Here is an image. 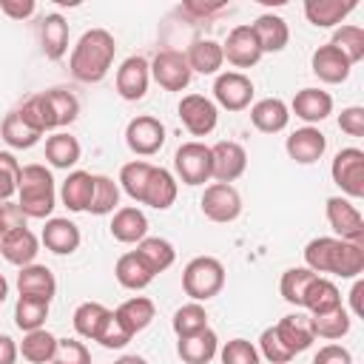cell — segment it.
Masks as SVG:
<instances>
[{
    "label": "cell",
    "instance_id": "cell-1",
    "mask_svg": "<svg viewBox=\"0 0 364 364\" xmlns=\"http://www.w3.org/2000/svg\"><path fill=\"white\" fill-rule=\"evenodd\" d=\"M304 267L318 276L330 273L341 279H355L364 273V247L336 236H318L304 245Z\"/></svg>",
    "mask_w": 364,
    "mask_h": 364
},
{
    "label": "cell",
    "instance_id": "cell-2",
    "mask_svg": "<svg viewBox=\"0 0 364 364\" xmlns=\"http://www.w3.org/2000/svg\"><path fill=\"white\" fill-rule=\"evenodd\" d=\"M114 54H117L114 34L105 28H88L71 48L68 68L80 82H100L114 65Z\"/></svg>",
    "mask_w": 364,
    "mask_h": 364
},
{
    "label": "cell",
    "instance_id": "cell-3",
    "mask_svg": "<svg viewBox=\"0 0 364 364\" xmlns=\"http://www.w3.org/2000/svg\"><path fill=\"white\" fill-rule=\"evenodd\" d=\"M17 205L26 213V219H48L57 205V188L54 176L46 165H23L20 168V185H17Z\"/></svg>",
    "mask_w": 364,
    "mask_h": 364
},
{
    "label": "cell",
    "instance_id": "cell-4",
    "mask_svg": "<svg viewBox=\"0 0 364 364\" xmlns=\"http://www.w3.org/2000/svg\"><path fill=\"white\" fill-rule=\"evenodd\" d=\"M225 287V267L216 256H196L182 270V290L191 301H208L219 296Z\"/></svg>",
    "mask_w": 364,
    "mask_h": 364
},
{
    "label": "cell",
    "instance_id": "cell-5",
    "mask_svg": "<svg viewBox=\"0 0 364 364\" xmlns=\"http://www.w3.org/2000/svg\"><path fill=\"white\" fill-rule=\"evenodd\" d=\"M330 176L341 188L344 196L361 199L364 196V151L361 148H341L333 156Z\"/></svg>",
    "mask_w": 364,
    "mask_h": 364
},
{
    "label": "cell",
    "instance_id": "cell-6",
    "mask_svg": "<svg viewBox=\"0 0 364 364\" xmlns=\"http://www.w3.org/2000/svg\"><path fill=\"white\" fill-rule=\"evenodd\" d=\"M324 210H327V222H330L336 239L364 247V216L347 196H330L324 202Z\"/></svg>",
    "mask_w": 364,
    "mask_h": 364
},
{
    "label": "cell",
    "instance_id": "cell-7",
    "mask_svg": "<svg viewBox=\"0 0 364 364\" xmlns=\"http://www.w3.org/2000/svg\"><path fill=\"white\" fill-rule=\"evenodd\" d=\"M173 171L185 185H205L210 179V148L205 142H182L173 154Z\"/></svg>",
    "mask_w": 364,
    "mask_h": 364
},
{
    "label": "cell",
    "instance_id": "cell-8",
    "mask_svg": "<svg viewBox=\"0 0 364 364\" xmlns=\"http://www.w3.org/2000/svg\"><path fill=\"white\" fill-rule=\"evenodd\" d=\"M199 208L202 213L210 219V222H219V225H228L233 219H239L242 213V196L233 185H225V182H210L199 199Z\"/></svg>",
    "mask_w": 364,
    "mask_h": 364
},
{
    "label": "cell",
    "instance_id": "cell-9",
    "mask_svg": "<svg viewBox=\"0 0 364 364\" xmlns=\"http://www.w3.org/2000/svg\"><path fill=\"white\" fill-rule=\"evenodd\" d=\"M125 145L136 156H154L165 145V125L151 114H139L125 125Z\"/></svg>",
    "mask_w": 364,
    "mask_h": 364
},
{
    "label": "cell",
    "instance_id": "cell-10",
    "mask_svg": "<svg viewBox=\"0 0 364 364\" xmlns=\"http://www.w3.org/2000/svg\"><path fill=\"white\" fill-rule=\"evenodd\" d=\"M179 119L182 125L188 128V134L193 136H208L216 122H219V111H216V102L208 100L205 94H185L179 100Z\"/></svg>",
    "mask_w": 364,
    "mask_h": 364
},
{
    "label": "cell",
    "instance_id": "cell-11",
    "mask_svg": "<svg viewBox=\"0 0 364 364\" xmlns=\"http://www.w3.org/2000/svg\"><path fill=\"white\" fill-rule=\"evenodd\" d=\"M151 77L165 88V91H182L191 85V65L185 60L182 51H173V48H165L159 51L154 60H151Z\"/></svg>",
    "mask_w": 364,
    "mask_h": 364
},
{
    "label": "cell",
    "instance_id": "cell-12",
    "mask_svg": "<svg viewBox=\"0 0 364 364\" xmlns=\"http://www.w3.org/2000/svg\"><path fill=\"white\" fill-rule=\"evenodd\" d=\"M213 100L228 111H245L253 100V80L242 71H222L213 80Z\"/></svg>",
    "mask_w": 364,
    "mask_h": 364
},
{
    "label": "cell",
    "instance_id": "cell-13",
    "mask_svg": "<svg viewBox=\"0 0 364 364\" xmlns=\"http://www.w3.org/2000/svg\"><path fill=\"white\" fill-rule=\"evenodd\" d=\"M247 168V154L239 142L233 139H219L216 145H210V179L216 182H236Z\"/></svg>",
    "mask_w": 364,
    "mask_h": 364
},
{
    "label": "cell",
    "instance_id": "cell-14",
    "mask_svg": "<svg viewBox=\"0 0 364 364\" xmlns=\"http://www.w3.org/2000/svg\"><path fill=\"white\" fill-rule=\"evenodd\" d=\"M148 82H151V63L139 54L122 60V65L117 68V94L128 102L142 100L148 91Z\"/></svg>",
    "mask_w": 364,
    "mask_h": 364
},
{
    "label": "cell",
    "instance_id": "cell-15",
    "mask_svg": "<svg viewBox=\"0 0 364 364\" xmlns=\"http://www.w3.org/2000/svg\"><path fill=\"white\" fill-rule=\"evenodd\" d=\"M273 333H276L279 344H282L290 355H299V353L310 350V344L316 341L310 316H304V313H290V316L279 318V321L273 324Z\"/></svg>",
    "mask_w": 364,
    "mask_h": 364
},
{
    "label": "cell",
    "instance_id": "cell-16",
    "mask_svg": "<svg viewBox=\"0 0 364 364\" xmlns=\"http://www.w3.org/2000/svg\"><path fill=\"white\" fill-rule=\"evenodd\" d=\"M222 54L236 68H250L262 60V48L256 43V34L250 26H233L228 40L222 43Z\"/></svg>",
    "mask_w": 364,
    "mask_h": 364
},
{
    "label": "cell",
    "instance_id": "cell-17",
    "mask_svg": "<svg viewBox=\"0 0 364 364\" xmlns=\"http://www.w3.org/2000/svg\"><path fill=\"white\" fill-rule=\"evenodd\" d=\"M284 151H287V156H290L293 162H299V165H313V162H318V159L324 156V151H327V136H324L318 128L304 125V128H296V131L284 139Z\"/></svg>",
    "mask_w": 364,
    "mask_h": 364
},
{
    "label": "cell",
    "instance_id": "cell-18",
    "mask_svg": "<svg viewBox=\"0 0 364 364\" xmlns=\"http://www.w3.org/2000/svg\"><path fill=\"white\" fill-rule=\"evenodd\" d=\"M310 68H313V74H316L321 82H330V85L344 82V80L350 77V71H353L350 60H347L336 46H330V43H324V46H318V48L313 51Z\"/></svg>",
    "mask_w": 364,
    "mask_h": 364
},
{
    "label": "cell",
    "instance_id": "cell-19",
    "mask_svg": "<svg viewBox=\"0 0 364 364\" xmlns=\"http://www.w3.org/2000/svg\"><path fill=\"white\" fill-rule=\"evenodd\" d=\"M40 239H43L46 250H51L57 256H71L80 247L82 233H80V228L71 219L51 216V219H46V228H43V236Z\"/></svg>",
    "mask_w": 364,
    "mask_h": 364
},
{
    "label": "cell",
    "instance_id": "cell-20",
    "mask_svg": "<svg viewBox=\"0 0 364 364\" xmlns=\"http://www.w3.org/2000/svg\"><path fill=\"white\" fill-rule=\"evenodd\" d=\"M17 293L28 296V299H43L51 304L54 293H57V279L46 264H26L17 273Z\"/></svg>",
    "mask_w": 364,
    "mask_h": 364
},
{
    "label": "cell",
    "instance_id": "cell-21",
    "mask_svg": "<svg viewBox=\"0 0 364 364\" xmlns=\"http://www.w3.org/2000/svg\"><path fill=\"white\" fill-rule=\"evenodd\" d=\"M0 253L9 264H17V267L34 264V259L40 253V239L28 228H17V230L0 236Z\"/></svg>",
    "mask_w": 364,
    "mask_h": 364
},
{
    "label": "cell",
    "instance_id": "cell-22",
    "mask_svg": "<svg viewBox=\"0 0 364 364\" xmlns=\"http://www.w3.org/2000/svg\"><path fill=\"white\" fill-rule=\"evenodd\" d=\"M250 122L262 134H279L290 122V108L279 97H264V100L250 105Z\"/></svg>",
    "mask_w": 364,
    "mask_h": 364
},
{
    "label": "cell",
    "instance_id": "cell-23",
    "mask_svg": "<svg viewBox=\"0 0 364 364\" xmlns=\"http://www.w3.org/2000/svg\"><path fill=\"white\" fill-rule=\"evenodd\" d=\"M290 111L299 119H304L307 125H316V122H321L333 114V97L321 88H301V91H296V97L290 102Z\"/></svg>",
    "mask_w": 364,
    "mask_h": 364
},
{
    "label": "cell",
    "instance_id": "cell-24",
    "mask_svg": "<svg viewBox=\"0 0 364 364\" xmlns=\"http://www.w3.org/2000/svg\"><path fill=\"white\" fill-rule=\"evenodd\" d=\"M111 236L122 245H139L148 236V216L134 205L117 208L111 219Z\"/></svg>",
    "mask_w": 364,
    "mask_h": 364
},
{
    "label": "cell",
    "instance_id": "cell-25",
    "mask_svg": "<svg viewBox=\"0 0 364 364\" xmlns=\"http://www.w3.org/2000/svg\"><path fill=\"white\" fill-rule=\"evenodd\" d=\"M250 28L256 34V43H259L262 54H276L290 40V28H287L284 17H279V14H259L250 23Z\"/></svg>",
    "mask_w": 364,
    "mask_h": 364
},
{
    "label": "cell",
    "instance_id": "cell-26",
    "mask_svg": "<svg viewBox=\"0 0 364 364\" xmlns=\"http://www.w3.org/2000/svg\"><path fill=\"white\" fill-rule=\"evenodd\" d=\"M176 191H179V188H176V176H173L171 171L154 165L139 205H148V208H156V210H168V208L176 202Z\"/></svg>",
    "mask_w": 364,
    "mask_h": 364
},
{
    "label": "cell",
    "instance_id": "cell-27",
    "mask_svg": "<svg viewBox=\"0 0 364 364\" xmlns=\"http://www.w3.org/2000/svg\"><path fill=\"white\" fill-rule=\"evenodd\" d=\"M91 196H94V173H88V171H71L65 176V182H63V188H60L63 205L71 213H82V210H88Z\"/></svg>",
    "mask_w": 364,
    "mask_h": 364
},
{
    "label": "cell",
    "instance_id": "cell-28",
    "mask_svg": "<svg viewBox=\"0 0 364 364\" xmlns=\"http://www.w3.org/2000/svg\"><path fill=\"white\" fill-rule=\"evenodd\" d=\"M40 46L48 60H60L68 51V23L63 14L51 11L40 20Z\"/></svg>",
    "mask_w": 364,
    "mask_h": 364
},
{
    "label": "cell",
    "instance_id": "cell-29",
    "mask_svg": "<svg viewBox=\"0 0 364 364\" xmlns=\"http://www.w3.org/2000/svg\"><path fill=\"white\" fill-rule=\"evenodd\" d=\"M114 276H117V282H119L125 290H142V287H148V284L154 282V270L142 262V256H139L136 250H128V253H122V256L117 259Z\"/></svg>",
    "mask_w": 364,
    "mask_h": 364
},
{
    "label": "cell",
    "instance_id": "cell-30",
    "mask_svg": "<svg viewBox=\"0 0 364 364\" xmlns=\"http://www.w3.org/2000/svg\"><path fill=\"white\" fill-rule=\"evenodd\" d=\"M353 9H355V0H307V3H304V17H307L316 28H333V26H338Z\"/></svg>",
    "mask_w": 364,
    "mask_h": 364
},
{
    "label": "cell",
    "instance_id": "cell-31",
    "mask_svg": "<svg viewBox=\"0 0 364 364\" xmlns=\"http://www.w3.org/2000/svg\"><path fill=\"white\" fill-rule=\"evenodd\" d=\"M341 304V293L338 287L324 279V276H313V282L307 284L304 290V299H301V307L310 310V316H321V313H330Z\"/></svg>",
    "mask_w": 364,
    "mask_h": 364
},
{
    "label": "cell",
    "instance_id": "cell-32",
    "mask_svg": "<svg viewBox=\"0 0 364 364\" xmlns=\"http://www.w3.org/2000/svg\"><path fill=\"white\" fill-rule=\"evenodd\" d=\"M114 316L119 318V324H122L131 336H136L139 330H145V327L154 321L156 307H154V301H151L148 296H131V299H125V301L114 310Z\"/></svg>",
    "mask_w": 364,
    "mask_h": 364
},
{
    "label": "cell",
    "instance_id": "cell-33",
    "mask_svg": "<svg viewBox=\"0 0 364 364\" xmlns=\"http://www.w3.org/2000/svg\"><path fill=\"white\" fill-rule=\"evenodd\" d=\"M216 353H219V338H216V333L210 327L196 333V336H188V338L176 341V355L185 364H208Z\"/></svg>",
    "mask_w": 364,
    "mask_h": 364
},
{
    "label": "cell",
    "instance_id": "cell-34",
    "mask_svg": "<svg viewBox=\"0 0 364 364\" xmlns=\"http://www.w3.org/2000/svg\"><path fill=\"white\" fill-rule=\"evenodd\" d=\"M17 114L37 131V134H48V131H57V119H54V108H51V100H48V91H40V94H31L20 108Z\"/></svg>",
    "mask_w": 364,
    "mask_h": 364
},
{
    "label": "cell",
    "instance_id": "cell-35",
    "mask_svg": "<svg viewBox=\"0 0 364 364\" xmlns=\"http://www.w3.org/2000/svg\"><path fill=\"white\" fill-rule=\"evenodd\" d=\"M80 154H82V148H80L77 136H71L65 131H57V134H51L46 139V162L51 168L68 171V168H74L80 162Z\"/></svg>",
    "mask_w": 364,
    "mask_h": 364
},
{
    "label": "cell",
    "instance_id": "cell-36",
    "mask_svg": "<svg viewBox=\"0 0 364 364\" xmlns=\"http://www.w3.org/2000/svg\"><path fill=\"white\" fill-rule=\"evenodd\" d=\"M191 71L196 74H219L222 63H225V54H222V43L216 40H193L188 54H185Z\"/></svg>",
    "mask_w": 364,
    "mask_h": 364
},
{
    "label": "cell",
    "instance_id": "cell-37",
    "mask_svg": "<svg viewBox=\"0 0 364 364\" xmlns=\"http://www.w3.org/2000/svg\"><path fill=\"white\" fill-rule=\"evenodd\" d=\"M108 316H111V310H108L105 304H100V301H82V304L74 310L71 321H74L77 336H82V338H88V341H97V336H100V330L105 327Z\"/></svg>",
    "mask_w": 364,
    "mask_h": 364
},
{
    "label": "cell",
    "instance_id": "cell-38",
    "mask_svg": "<svg viewBox=\"0 0 364 364\" xmlns=\"http://www.w3.org/2000/svg\"><path fill=\"white\" fill-rule=\"evenodd\" d=\"M0 136H3L6 145L17 148V151H26V148H34V145L40 142L43 134H37V131L17 114V108H14V111H9L6 119H3V125H0Z\"/></svg>",
    "mask_w": 364,
    "mask_h": 364
},
{
    "label": "cell",
    "instance_id": "cell-39",
    "mask_svg": "<svg viewBox=\"0 0 364 364\" xmlns=\"http://www.w3.org/2000/svg\"><path fill=\"white\" fill-rule=\"evenodd\" d=\"M136 253H139L142 262L154 270V276L162 273V270H168V267L176 262L173 245H171L168 239H162V236H145V239L136 245Z\"/></svg>",
    "mask_w": 364,
    "mask_h": 364
},
{
    "label": "cell",
    "instance_id": "cell-40",
    "mask_svg": "<svg viewBox=\"0 0 364 364\" xmlns=\"http://www.w3.org/2000/svg\"><path fill=\"white\" fill-rule=\"evenodd\" d=\"M17 350L31 364H48L51 355H54V350H57V336H51L46 327L31 330V333L23 336V341L17 344Z\"/></svg>",
    "mask_w": 364,
    "mask_h": 364
},
{
    "label": "cell",
    "instance_id": "cell-41",
    "mask_svg": "<svg viewBox=\"0 0 364 364\" xmlns=\"http://www.w3.org/2000/svg\"><path fill=\"white\" fill-rule=\"evenodd\" d=\"M310 324H313V333H316L318 338H330V341H336V338H341V336L350 333V327H353V316H350V310H347L344 304H338V307L330 310V313L310 316Z\"/></svg>",
    "mask_w": 364,
    "mask_h": 364
},
{
    "label": "cell",
    "instance_id": "cell-42",
    "mask_svg": "<svg viewBox=\"0 0 364 364\" xmlns=\"http://www.w3.org/2000/svg\"><path fill=\"white\" fill-rule=\"evenodd\" d=\"M171 327L176 333V338H188V336H196L202 330H208V310L199 304V301H188L182 304L173 318H171Z\"/></svg>",
    "mask_w": 364,
    "mask_h": 364
},
{
    "label": "cell",
    "instance_id": "cell-43",
    "mask_svg": "<svg viewBox=\"0 0 364 364\" xmlns=\"http://www.w3.org/2000/svg\"><path fill=\"white\" fill-rule=\"evenodd\" d=\"M154 165L145 162V159H134V162H125L119 168V188L134 199V202H142V193H145V185H148V176H151Z\"/></svg>",
    "mask_w": 364,
    "mask_h": 364
},
{
    "label": "cell",
    "instance_id": "cell-44",
    "mask_svg": "<svg viewBox=\"0 0 364 364\" xmlns=\"http://www.w3.org/2000/svg\"><path fill=\"white\" fill-rule=\"evenodd\" d=\"M48 318V301L43 299H28V296H20L17 304H14V324L23 330V333H31V330H40Z\"/></svg>",
    "mask_w": 364,
    "mask_h": 364
},
{
    "label": "cell",
    "instance_id": "cell-45",
    "mask_svg": "<svg viewBox=\"0 0 364 364\" xmlns=\"http://www.w3.org/2000/svg\"><path fill=\"white\" fill-rule=\"evenodd\" d=\"M117 205H119V185H117L111 176L94 173V196H91L88 213L105 216V213H114Z\"/></svg>",
    "mask_w": 364,
    "mask_h": 364
},
{
    "label": "cell",
    "instance_id": "cell-46",
    "mask_svg": "<svg viewBox=\"0 0 364 364\" xmlns=\"http://www.w3.org/2000/svg\"><path fill=\"white\" fill-rule=\"evenodd\" d=\"M313 276H318V273H313L310 267H290V270H284V273H282V282H279L282 299H284L287 304H293V307H301L304 290H307V284L313 282Z\"/></svg>",
    "mask_w": 364,
    "mask_h": 364
},
{
    "label": "cell",
    "instance_id": "cell-47",
    "mask_svg": "<svg viewBox=\"0 0 364 364\" xmlns=\"http://www.w3.org/2000/svg\"><path fill=\"white\" fill-rule=\"evenodd\" d=\"M330 46H336L350 65H355L358 60H364V28L361 26H338L330 37Z\"/></svg>",
    "mask_w": 364,
    "mask_h": 364
},
{
    "label": "cell",
    "instance_id": "cell-48",
    "mask_svg": "<svg viewBox=\"0 0 364 364\" xmlns=\"http://www.w3.org/2000/svg\"><path fill=\"white\" fill-rule=\"evenodd\" d=\"M48 100H51V108H54V119H57V128H65L77 119L80 114V100L65 91V88H48Z\"/></svg>",
    "mask_w": 364,
    "mask_h": 364
},
{
    "label": "cell",
    "instance_id": "cell-49",
    "mask_svg": "<svg viewBox=\"0 0 364 364\" xmlns=\"http://www.w3.org/2000/svg\"><path fill=\"white\" fill-rule=\"evenodd\" d=\"M219 358H222V364H259L262 361L256 344L247 341V338H230V341H225V347L219 350Z\"/></svg>",
    "mask_w": 364,
    "mask_h": 364
},
{
    "label": "cell",
    "instance_id": "cell-50",
    "mask_svg": "<svg viewBox=\"0 0 364 364\" xmlns=\"http://www.w3.org/2000/svg\"><path fill=\"white\" fill-rule=\"evenodd\" d=\"M20 162L11 151H0V202L11 199L20 185Z\"/></svg>",
    "mask_w": 364,
    "mask_h": 364
},
{
    "label": "cell",
    "instance_id": "cell-51",
    "mask_svg": "<svg viewBox=\"0 0 364 364\" xmlns=\"http://www.w3.org/2000/svg\"><path fill=\"white\" fill-rule=\"evenodd\" d=\"M48 364H91V353L77 338H57V350Z\"/></svg>",
    "mask_w": 364,
    "mask_h": 364
},
{
    "label": "cell",
    "instance_id": "cell-52",
    "mask_svg": "<svg viewBox=\"0 0 364 364\" xmlns=\"http://www.w3.org/2000/svg\"><path fill=\"white\" fill-rule=\"evenodd\" d=\"M134 336L119 324V318L114 316V310H111V316H108V321H105V327L100 330V336H97V341L105 347V350H119V347H125L128 341H131Z\"/></svg>",
    "mask_w": 364,
    "mask_h": 364
},
{
    "label": "cell",
    "instance_id": "cell-53",
    "mask_svg": "<svg viewBox=\"0 0 364 364\" xmlns=\"http://www.w3.org/2000/svg\"><path fill=\"white\" fill-rule=\"evenodd\" d=\"M256 350H259V355L267 358L270 364H287V361H293V355L279 344L273 327H264V330H262V336H259V347H256Z\"/></svg>",
    "mask_w": 364,
    "mask_h": 364
},
{
    "label": "cell",
    "instance_id": "cell-54",
    "mask_svg": "<svg viewBox=\"0 0 364 364\" xmlns=\"http://www.w3.org/2000/svg\"><path fill=\"white\" fill-rule=\"evenodd\" d=\"M17 228H26V213H23L20 205L11 202V199L0 202V236L11 233V230H17Z\"/></svg>",
    "mask_w": 364,
    "mask_h": 364
},
{
    "label": "cell",
    "instance_id": "cell-55",
    "mask_svg": "<svg viewBox=\"0 0 364 364\" xmlns=\"http://www.w3.org/2000/svg\"><path fill=\"white\" fill-rule=\"evenodd\" d=\"M338 128L350 136H364V108L361 105H350V108H341L338 114Z\"/></svg>",
    "mask_w": 364,
    "mask_h": 364
},
{
    "label": "cell",
    "instance_id": "cell-56",
    "mask_svg": "<svg viewBox=\"0 0 364 364\" xmlns=\"http://www.w3.org/2000/svg\"><path fill=\"white\" fill-rule=\"evenodd\" d=\"M313 364H353V355L347 347L341 344H324L318 347V353L313 355Z\"/></svg>",
    "mask_w": 364,
    "mask_h": 364
},
{
    "label": "cell",
    "instance_id": "cell-57",
    "mask_svg": "<svg viewBox=\"0 0 364 364\" xmlns=\"http://www.w3.org/2000/svg\"><path fill=\"white\" fill-rule=\"evenodd\" d=\"M34 0H0V11L11 20H28L34 14Z\"/></svg>",
    "mask_w": 364,
    "mask_h": 364
},
{
    "label": "cell",
    "instance_id": "cell-58",
    "mask_svg": "<svg viewBox=\"0 0 364 364\" xmlns=\"http://www.w3.org/2000/svg\"><path fill=\"white\" fill-rule=\"evenodd\" d=\"M185 14H199V17H208V14H219L225 11V3H202V0H188L182 6Z\"/></svg>",
    "mask_w": 364,
    "mask_h": 364
},
{
    "label": "cell",
    "instance_id": "cell-59",
    "mask_svg": "<svg viewBox=\"0 0 364 364\" xmlns=\"http://www.w3.org/2000/svg\"><path fill=\"white\" fill-rule=\"evenodd\" d=\"M17 355H20V350H17L14 338L0 333V364H17Z\"/></svg>",
    "mask_w": 364,
    "mask_h": 364
},
{
    "label": "cell",
    "instance_id": "cell-60",
    "mask_svg": "<svg viewBox=\"0 0 364 364\" xmlns=\"http://www.w3.org/2000/svg\"><path fill=\"white\" fill-rule=\"evenodd\" d=\"M361 296H364V282L358 279V282L353 284V290H350V304H353V316H361V313H364V307H361Z\"/></svg>",
    "mask_w": 364,
    "mask_h": 364
},
{
    "label": "cell",
    "instance_id": "cell-61",
    "mask_svg": "<svg viewBox=\"0 0 364 364\" xmlns=\"http://www.w3.org/2000/svg\"><path fill=\"white\" fill-rule=\"evenodd\" d=\"M114 364H148L142 355H119Z\"/></svg>",
    "mask_w": 364,
    "mask_h": 364
},
{
    "label": "cell",
    "instance_id": "cell-62",
    "mask_svg": "<svg viewBox=\"0 0 364 364\" xmlns=\"http://www.w3.org/2000/svg\"><path fill=\"white\" fill-rule=\"evenodd\" d=\"M6 296H9V282H6V276L0 273V304L6 301Z\"/></svg>",
    "mask_w": 364,
    "mask_h": 364
}]
</instances>
